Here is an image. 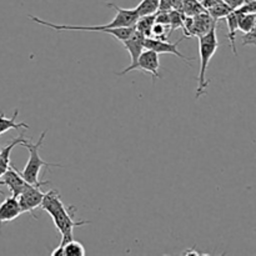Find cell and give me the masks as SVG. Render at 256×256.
Masks as SVG:
<instances>
[{"label": "cell", "mask_w": 256, "mask_h": 256, "mask_svg": "<svg viewBox=\"0 0 256 256\" xmlns=\"http://www.w3.org/2000/svg\"><path fill=\"white\" fill-rule=\"evenodd\" d=\"M144 42H145V36L144 35L140 34L139 32H136V30H134V32H132V34L130 35L126 40L122 42V44L124 45V48L128 50V52L130 54V65L128 68H125L122 72H116V75L122 76V75L132 72L135 64H136L138 59H139L140 54H142V50L145 49Z\"/></svg>", "instance_id": "cell-6"}, {"label": "cell", "mask_w": 256, "mask_h": 256, "mask_svg": "<svg viewBox=\"0 0 256 256\" xmlns=\"http://www.w3.org/2000/svg\"><path fill=\"white\" fill-rule=\"evenodd\" d=\"M170 30H169V36L172 32H175L176 29H182V25H184V19L185 15L184 12H179V10H170Z\"/></svg>", "instance_id": "cell-19"}, {"label": "cell", "mask_w": 256, "mask_h": 256, "mask_svg": "<svg viewBox=\"0 0 256 256\" xmlns=\"http://www.w3.org/2000/svg\"><path fill=\"white\" fill-rule=\"evenodd\" d=\"M238 10L242 12H252V14H256V0L249 2V4H242V6L238 8Z\"/></svg>", "instance_id": "cell-23"}, {"label": "cell", "mask_w": 256, "mask_h": 256, "mask_svg": "<svg viewBox=\"0 0 256 256\" xmlns=\"http://www.w3.org/2000/svg\"><path fill=\"white\" fill-rule=\"evenodd\" d=\"M242 2H244V4H249V2H254V0H242Z\"/></svg>", "instance_id": "cell-28"}, {"label": "cell", "mask_w": 256, "mask_h": 256, "mask_svg": "<svg viewBox=\"0 0 256 256\" xmlns=\"http://www.w3.org/2000/svg\"><path fill=\"white\" fill-rule=\"evenodd\" d=\"M29 184V182H25L24 178L22 176L20 172H18L12 164L8 168L6 172L2 175L0 178V185H5L8 189L10 190L12 196L18 198L22 194V190L25 189V186Z\"/></svg>", "instance_id": "cell-9"}, {"label": "cell", "mask_w": 256, "mask_h": 256, "mask_svg": "<svg viewBox=\"0 0 256 256\" xmlns=\"http://www.w3.org/2000/svg\"><path fill=\"white\" fill-rule=\"evenodd\" d=\"M182 0H160L159 10H162V12L179 10V12H182Z\"/></svg>", "instance_id": "cell-21"}, {"label": "cell", "mask_w": 256, "mask_h": 256, "mask_svg": "<svg viewBox=\"0 0 256 256\" xmlns=\"http://www.w3.org/2000/svg\"><path fill=\"white\" fill-rule=\"evenodd\" d=\"M22 214L18 198L8 196L0 204V225L15 220Z\"/></svg>", "instance_id": "cell-10"}, {"label": "cell", "mask_w": 256, "mask_h": 256, "mask_svg": "<svg viewBox=\"0 0 256 256\" xmlns=\"http://www.w3.org/2000/svg\"><path fill=\"white\" fill-rule=\"evenodd\" d=\"M182 12L186 16H194V15L205 12L199 0H182Z\"/></svg>", "instance_id": "cell-17"}, {"label": "cell", "mask_w": 256, "mask_h": 256, "mask_svg": "<svg viewBox=\"0 0 256 256\" xmlns=\"http://www.w3.org/2000/svg\"><path fill=\"white\" fill-rule=\"evenodd\" d=\"M154 24H155V14H152V15H144V16L138 18L134 26H135V30L139 32L142 35H144L145 38H152V29Z\"/></svg>", "instance_id": "cell-13"}, {"label": "cell", "mask_w": 256, "mask_h": 256, "mask_svg": "<svg viewBox=\"0 0 256 256\" xmlns=\"http://www.w3.org/2000/svg\"><path fill=\"white\" fill-rule=\"evenodd\" d=\"M238 14V25H239V30L244 34L249 32L252 30V25H254L255 14L252 12H242L238 9H235Z\"/></svg>", "instance_id": "cell-14"}, {"label": "cell", "mask_w": 256, "mask_h": 256, "mask_svg": "<svg viewBox=\"0 0 256 256\" xmlns=\"http://www.w3.org/2000/svg\"><path fill=\"white\" fill-rule=\"evenodd\" d=\"M62 250H64V256H84L85 255V249L84 246H82V242H75L74 239L65 242V244L62 245Z\"/></svg>", "instance_id": "cell-18"}, {"label": "cell", "mask_w": 256, "mask_h": 256, "mask_svg": "<svg viewBox=\"0 0 256 256\" xmlns=\"http://www.w3.org/2000/svg\"><path fill=\"white\" fill-rule=\"evenodd\" d=\"M19 115V110H14V115L12 118L5 116L4 112H0V135L5 134L9 130L12 129H29V125L25 124V122H16V118Z\"/></svg>", "instance_id": "cell-12"}, {"label": "cell", "mask_w": 256, "mask_h": 256, "mask_svg": "<svg viewBox=\"0 0 256 256\" xmlns=\"http://www.w3.org/2000/svg\"><path fill=\"white\" fill-rule=\"evenodd\" d=\"M45 134H46V132H42V135H40L39 140H38V142H35V144H32L29 139H28L26 142H22V144H20V146L26 148L28 152H29V160H28L26 165H25V168L22 169V172H20V174H22V176L24 178L25 182H29V184L32 185H35V186L38 188H42V185L49 184V182H46V180H45V182H40L39 180L40 170H42V168H45V169H49V168L52 166L62 168V165L48 162L40 158L39 150L40 148L42 146Z\"/></svg>", "instance_id": "cell-2"}, {"label": "cell", "mask_w": 256, "mask_h": 256, "mask_svg": "<svg viewBox=\"0 0 256 256\" xmlns=\"http://www.w3.org/2000/svg\"><path fill=\"white\" fill-rule=\"evenodd\" d=\"M222 2H224L225 4L229 5L232 10L238 9V8H240L242 4H244V2H242V0H222Z\"/></svg>", "instance_id": "cell-24"}, {"label": "cell", "mask_w": 256, "mask_h": 256, "mask_svg": "<svg viewBox=\"0 0 256 256\" xmlns=\"http://www.w3.org/2000/svg\"><path fill=\"white\" fill-rule=\"evenodd\" d=\"M50 255H52V256H64V250H62V245H59L56 249L52 250V252Z\"/></svg>", "instance_id": "cell-26"}, {"label": "cell", "mask_w": 256, "mask_h": 256, "mask_svg": "<svg viewBox=\"0 0 256 256\" xmlns=\"http://www.w3.org/2000/svg\"><path fill=\"white\" fill-rule=\"evenodd\" d=\"M226 24H228V40L230 42V48H232L234 55L238 56V49H236V32L239 30V25H238V14L235 10H232L226 18Z\"/></svg>", "instance_id": "cell-11"}, {"label": "cell", "mask_w": 256, "mask_h": 256, "mask_svg": "<svg viewBox=\"0 0 256 256\" xmlns=\"http://www.w3.org/2000/svg\"><path fill=\"white\" fill-rule=\"evenodd\" d=\"M0 150H2V146H0Z\"/></svg>", "instance_id": "cell-29"}, {"label": "cell", "mask_w": 256, "mask_h": 256, "mask_svg": "<svg viewBox=\"0 0 256 256\" xmlns=\"http://www.w3.org/2000/svg\"><path fill=\"white\" fill-rule=\"evenodd\" d=\"M242 42L244 46H248V45H256V14H255L254 25H252V30H250L249 32H246V34H244Z\"/></svg>", "instance_id": "cell-22"}, {"label": "cell", "mask_w": 256, "mask_h": 256, "mask_svg": "<svg viewBox=\"0 0 256 256\" xmlns=\"http://www.w3.org/2000/svg\"><path fill=\"white\" fill-rule=\"evenodd\" d=\"M159 69H160L159 54L152 49H144L142 54H140L139 59H138L132 72H134V70H138V72H149V74L152 75V82H155V80L156 79H162V75H160Z\"/></svg>", "instance_id": "cell-7"}, {"label": "cell", "mask_w": 256, "mask_h": 256, "mask_svg": "<svg viewBox=\"0 0 256 256\" xmlns=\"http://www.w3.org/2000/svg\"><path fill=\"white\" fill-rule=\"evenodd\" d=\"M184 39V38H182ZM178 40L176 42H169L168 40H159V39H155V38H145V42H144V46L145 49H152L154 52H156L158 54H172L175 56L180 58L182 62H186L188 65H190V62L194 60V58H188L185 55H182V52H179L178 49V44L182 42V40Z\"/></svg>", "instance_id": "cell-8"}, {"label": "cell", "mask_w": 256, "mask_h": 256, "mask_svg": "<svg viewBox=\"0 0 256 256\" xmlns=\"http://www.w3.org/2000/svg\"><path fill=\"white\" fill-rule=\"evenodd\" d=\"M206 12H209V15L212 18V19L218 22V20L220 19H225V18L232 12V9L229 6V5L225 4L224 2H218V4H215L214 6L209 8Z\"/></svg>", "instance_id": "cell-15"}, {"label": "cell", "mask_w": 256, "mask_h": 256, "mask_svg": "<svg viewBox=\"0 0 256 256\" xmlns=\"http://www.w3.org/2000/svg\"><path fill=\"white\" fill-rule=\"evenodd\" d=\"M222 2V0H202L200 2H202V8H204L205 10H208L209 8L214 6L215 4H218V2Z\"/></svg>", "instance_id": "cell-25"}, {"label": "cell", "mask_w": 256, "mask_h": 256, "mask_svg": "<svg viewBox=\"0 0 256 256\" xmlns=\"http://www.w3.org/2000/svg\"><path fill=\"white\" fill-rule=\"evenodd\" d=\"M168 36H169V26L160 24V22H155L152 25V38L159 40H168Z\"/></svg>", "instance_id": "cell-20"}, {"label": "cell", "mask_w": 256, "mask_h": 256, "mask_svg": "<svg viewBox=\"0 0 256 256\" xmlns=\"http://www.w3.org/2000/svg\"><path fill=\"white\" fill-rule=\"evenodd\" d=\"M182 255H206V254H202V252H196V250L195 249H189V250H186V252H182Z\"/></svg>", "instance_id": "cell-27"}, {"label": "cell", "mask_w": 256, "mask_h": 256, "mask_svg": "<svg viewBox=\"0 0 256 256\" xmlns=\"http://www.w3.org/2000/svg\"><path fill=\"white\" fill-rule=\"evenodd\" d=\"M40 208L50 215L55 228L62 235L60 245H64L65 242L74 239L72 232H74L75 228H82L84 225L90 224V222L88 220H75L74 216L76 209L74 205H69L66 208V205L62 202L59 190L56 189H52L45 192Z\"/></svg>", "instance_id": "cell-1"}, {"label": "cell", "mask_w": 256, "mask_h": 256, "mask_svg": "<svg viewBox=\"0 0 256 256\" xmlns=\"http://www.w3.org/2000/svg\"><path fill=\"white\" fill-rule=\"evenodd\" d=\"M44 195L45 192H42L40 188L32 184H28L25 186V189L22 192V194L18 196V202H19L20 208H22V214L24 212H29L35 219L34 212L35 209L40 208L42 199H44Z\"/></svg>", "instance_id": "cell-5"}, {"label": "cell", "mask_w": 256, "mask_h": 256, "mask_svg": "<svg viewBox=\"0 0 256 256\" xmlns=\"http://www.w3.org/2000/svg\"><path fill=\"white\" fill-rule=\"evenodd\" d=\"M160 0H142L140 4L135 8L139 16H144V15H152L159 10Z\"/></svg>", "instance_id": "cell-16"}, {"label": "cell", "mask_w": 256, "mask_h": 256, "mask_svg": "<svg viewBox=\"0 0 256 256\" xmlns=\"http://www.w3.org/2000/svg\"><path fill=\"white\" fill-rule=\"evenodd\" d=\"M218 22L212 19L209 12H205L200 14L194 15V16H186L185 15L184 25H182V32H184V38H199L209 32L212 28H216Z\"/></svg>", "instance_id": "cell-4"}, {"label": "cell", "mask_w": 256, "mask_h": 256, "mask_svg": "<svg viewBox=\"0 0 256 256\" xmlns=\"http://www.w3.org/2000/svg\"><path fill=\"white\" fill-rule=\"evenodd\" d=\"M199 39V52H200V72L198 78V89H196V99L202 98L205 94L209 85V80L206 78L208 66H209L210 60L215 55L216 50L219 49V42H218L216 28H212L209 32H206Z\"/></svg>", "instance_id": "cell-3"}]
</instances>
